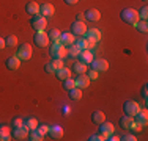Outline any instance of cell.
Here are the masks:
<instances>
[{
  "label": "cell",
  "instance_id": "6da1fadb",
  "mask_svg": "<svg viewBox=\"0 0 148 141\" xmlns=\"http://www.w3.org/2000/svg\"><path fill=\"white\" fill-rule=\"evenodd\" d=\"M49 54H51L52 60L54 58H65V56H68V49H66L60 41H54L51 44V50H49Z\"/></svg>",
  "mask_w": 148,
  "mask_h": 141
},
{
  "label": "cell",
  "instance_id": "7a4b0ae2",
  "mask_svg": "<svg viewBox=\"0 0 148 141\" xmlns=\"http://www.w3.org/2000/svg\"><path fill=\"white\" fill-rule=\"evenodd\" d=\"M120 17H121L123 22L129 24V25H134V24L139 20V13H137V9H134V8H125L121 13H120Z\"/></svg>",
  "mask_w": 148,
  "mask_h": 141
},
{
  "label": "cell",
  "instance_id": "3957f363",
  "mask_svg": "<svg viewBox=\"0 0 148 141\" xmlns=\"http://www.w3.org/2000/svg\"><path fill=\"white\" fill-rule=\"evenodd\" d=\"M46 25H47V20H46L44 16H41V14H35V16H32L30 27L33 28L35 31H44Z\"/></svg>",
  "mask_w": 148,
  "mask_h": 141
},
{
  "label": "cell",
  "instance_id": "277c9868",
  "mask_svg": "<svg viewBox=\"0 0 148 141\" xmlns=\"http://www.w3.org/2000/svg\"><path fill=\"white\" fill-rule=\"evenodd\" d=\"M16 56L21 60V61H27V60L32 58V45L24 42V44H19L16 50Z\"/></svg>",
  "mask_w": 148,
  "mask_h": 141
},
{
  "label": "cell",
  "instance_id": "5b68a950",
  "mask_svg": "<svg viewBox=\"0 0 148 141\" xmlns=\"http://www.w3.org/2000/svg\"><path fill=\"white\" fill-rule=\"evenodd\" d=\"M123 111H125V115L134 118V116L140 111V105L137 104L136 100H126L125 104H123Z\"/></svg>",
  "mask_w": 148,
  "mask_h": 141
},
{
  "label": "cell",
  "instance_id": "8992f818",
  "mask_svg": "<svg viewBox=\"0 0 148 141\" xmlns=\"http://www.w3.org/2000/svg\"><path fill=\"white\" fill-rule=\"evenodd\" d=\"M27 135H29V129L25 125H19V127H13L11 129V138L13 140H17V141H22V140H27Z\"/></svg>",
  "mask_w": 148,
  "mask_h": 141
},
{
  "label": "cell",
  "instance_id": "52a82bcc",
  "mask_svg": "<svg viewBox=\"0 0 148 141\" xmlns=\"http://www.w3.org/2000/svg\"><path fill=\"white\" fill-rule=\"evenodd\" d=\"M33 44H35V45H38V47H41V49H46V47L49 45L47 33H44V31H35Z\"/></svg>",
  "mask_w": 148,
  "mask_h": 141
},
{
  "label": "cell",
  "instance_id": "ba28073f",
  "mask_svg": "<svg viewBox=\"0 0 148 141\" xmlns=\"http://www.w3.org/2000/svg\"><path fill=\"white\" fill-rule=\"evenodd\" d=\"M87 31V25L84 24V20H74L71 24V33L74 36H84Z\"/></svg>",
  "mask_w": 148,
  "mask_h": 141
},
{
  "label": "cell",
  "instance_id": "9c48e42d",
  "mask_svg": "<svg viewBox=\"0 0 148 141\" xmlns=\"http://www.w3.org/2000/svg\"><path fill=\"white\" fill-rule=\"evenodd\" d=\"M90 68L95 69L96 72H106V70L109 69V63H107V60H104V58H99V60L93 58V61L90 63Z\"/></svg>",
  "mask_w": 148,
  "mask_h": 141
},
{
  "label": "cell",
  "instance_id": "30bf717a",
  "mask_svg": "<svg viewBox=\"0 0 148 141\" xmlns=\"http://www.w3.org/2000/svg\"><path fill=\"white\" fill-rule=\"evenodd\" d=\"M74 39H76V36H74L71 31H63V33H60V38H58V41L62 42L65 47L74 44Z\"/></svg>",
  "mask_w": 148,
  "mask_h": 141
},
{
  "label": "cell",
  "instance_id": "8fae6325",
  "mask_svg": "<svg viewBox=\"0 0 148 141\" xmlns=\"http://www.w3.org/2000/svg\"><path fill=\"white\" fill-rule=\"evenodd\" d=\"M77 61H80V63H84V64H87L88 66L91 61H93V54H91V50H80L79 52V55H77Z\"/></svg>",
  "mask_w": 148,
  "mask_h": 141
},
{
  "label": "cell",
  "instance_id": "7c38bea8",
  "mask_svg": "<svg viewBox=\"0 0 148 141\" xmlns=\"http://www.w3.org/2000/svg\"><path fill=\"white\" fill-rule=\"evenodd\" d=\"M76 86L77 88H80V89H85V88H88L90 86V82L91 80L88 79V75H85V74H79V75L76 77Z\"/></svg>",
  "mask_w": 148,
  "mask_h": 141
},
{
  "label": "cell",
  "instance_id": "4fadbf2b",
  "mask_svg": "<svg viewBox=\"0 0 148 141\" xmlns=\"http://www.w3.org/2000/svg\"><path fill=\"white\" fill-rule=\"evenodd\" d=\"M84 17H85L87 20H90V22H98V20L101 19V13L95 8H90L84 13Z\"/></svg>",
  "mask_w": 148,
  "mask_h": 141
},
{
  "label": "cell",
  "instance_id": "5bb4252c",
  "mask_svg": "<svg viewBox=\"0 0 148 141\" xmlns=\"http://www.w3.org/2000/svg\"><path fill=\"white\" fill-rule=\"evenodd\" d=\"M84 36H85L88 41L98 42V41L101 39V31L98 30V28H87V31H85V35H84Z\"/></svg>",
  "mask_w": 148,
  "mask_h": 141
},
{
  "label": "cell",
  "instance_id": "9a60e30c",
  "mask_svg": "<svg viewBox=\"0 0 148 141\" xmlns=\"http://www.w3.org/2000/svg\"><path fill=\"white\" fill-rule=\"evenodd\" d=\"M55 13V8L54 5H51V3H43V5H40V14L44 17H52Z\"/></svg>",
  "mask_w": 148,
  "mask_h": 141
},
{
  "label": "cell",
  "instance_id": "2e32d148",
  "mask_svg": "<svg viewBox=\"0 0 148 141\" xmlns=\"http://www.w3.org/2000/svg\"><path fill=\"white\" fill-rule=\"evenodd\" d=\"M99 133H101V135H104L106 138H107L109 135H112V133H115L114 132V124H112V122L104 121L103 124H99Z\"/></svg>",
  "mask_w": 148,
  "mask_h": 141
},
{
  "label": "cell",
  "instance_id": "e0dca14e",
  "mask_svg": "<svg viewBox=\"0 0 148 141\" xmlns=\"http://www.w3.org/2000/svg\"><path fill=\"white\" fill-rule=\"evenodd\" d=\"M134 121H136L137 124H140L142 127L147 125L148 124V113H147V110H142V108H140V111L134 116Z\"/></svg>",
  "mask_w": 148,
  "mask_h": 141
},
{
  "label": "cell",
  "instance_id": "ac0fdd59",
  "mask_svg": "<svg viewBox=\"0 0 148 141\" xmlns=\"http://www.w3.org/2000/svg\"><path fill=\"white\" fill-rule=\"evenodd\" d=\"M5 66H6V69H10V70H16V69H19V66H21V60L17 58V56H10L8 60L5 61Z\"/></svg>",
  "mask_w": 148,
  "mask_h": 141
},
{
  "label": "cell",
  "instance_id": "d6986e66",
  "mask_svg": "<svg viewBox=\"0 0 148 141\" xmlns=\"http://www.w3.org/2000/svg\"><path fill=\"white\" fill-rule=\"evenodd\" d=\"M54 74H55V77H57L60 82H62V80H66V79L71 77V69H68V68L63 66V68H60V69H55Z\"/></svg>",
  "mask_w": 148,
  "mask_h": 141
},
{
  "label": "cell",
  "instance_id": "ffe728a7",
  "mask_svg": "<svg viewBox=\"0 0 148 141\" xmlns=\"http://www.w3.org/2000/svg\"><path fill=\"white\" fill-rule=\"evenodd\" d=\"M118 124H120V127H121V129L129 130V129H131V125L134 124V118H132V116L125 115V116H121V118H120Z\"/></svg>",
  "mask_w": 148,
  "mask_h": 141
},
{
  "label": "cell",
  "instance_id": "44dd1931",
  "mask_svg": "<svg viewBox=\"0 0 148 141\" xmlns=\"http://www.w3.org/2000/svg\"><path fill=\"white\" fill-rule=\"evenodd\" d=\"M49 135L52 140H60L63 136V129L60 125H51L49 127Z\"/></svg>",
  "mask_w": 148,
  "mask_h": 141
},
{
  "label": "cell",
  "instance_id": "7402d4cb",
  "mask_svg": "<svg viewBox=\"0 0 148 141\" xmlns=\"http://www.w3.org/2000/svg\"><path fill=\"white\" fill-rule=\"evenodd\" d=\"M25 13H29L30 16H35V14H40V5H38L36 2H33V0L27 2V5H25Z\"/></svg>",
  "mask_w": 148,
  "mask_h": 141
},
{
  "label": "cell",
  "instance_id": "603a6c76",
  "mask_svg": "<svg viewBox=\"0 0 148 141\" xmlns=\"http://www.w3.org/2000/svg\"><path fill=\"white\" fill-rule=\"evenodd\" d=\"M104 121H106V115H104L103 111L96 110V111L91 113V122H93V124L99 125V124H103Z\"/></svg>",
  "mask_w": 148,
  "mask_h": 141
},
{
  "label": "cell",
  "instance_id": "cb8c5ba5",
  "mask_svg": "<svg viewBox=\"0 0 148 141\" xmlns=\"http://www.w3.org/2000/svg\"><path fill=\"white\" fill-rule=\"evenodd\" d=\"M11 140V127L0 125V141H10Z\"/></svg>",
  "mask_w": 148,
  "mask_h": 141
},
{
  "label": "cell",
  "instance_id": "d4e9b609",
  "mask_svg": "<svg viewBox=\"0 0 148 141\" xmlns=\"http://www.w3.org/2000/svg\"><path fill=\"white\" fill-rule=\"evenodd\" d=\"M27 140H29V141H41V140H44V135L38 129H33V130H29Z\"/></svg>",
  "mask_w": 148,
  "mask_h": 141
},
{
  "label": "cell",
  "instance_id": "484cf974",
  "mask_svg": "<svg viewBox=\"0 0 148 141\" xmlns=\"http://www.w3.org/2000/svg\"><path fill=\"white\" fill-rule=\"evenodd\" d=\"M68 94H69V99H71V100H80V99H82V89L77 88V86L71 88V89L68 91Z\"/></svg>",
  "mask_w": 148,
  "mask_h": 141
},
{
  "label": "cell",
  "instance_id": "4316f807",
  "mask_svg": "<svg viewBox=\"0 0 148 141\" xmlns=\"http://www.w3.org/2000/svg\"><path fill=\"white\" fill-rule=\"evenodd\" d=\"M24 125H25L29 130H33V129L38 127V119L33 118V116H29V118H25V121H24Z\"/></svg>",
  "mask_w": 148,
  "mask_h": 141
},
{
  "label": "cell",
  "instance_id": "83f0119b",
  "mask_svg": "<svg viewBox=\"0 0 148 141\" xmlns=\"http://www.w3.org/2000/svg\"><path fill=\"white\" fill-rule=\"evenodd\" d=\"M74 44H76L80 50H87V49H88V39H87V38H76V39H74Z\"/></svg>",
  "mask_w": 148,
  "mask_h": 141
},
{
  "label": "cell",
  "instance_id": "f1b7e54d",
  "mask_svg": "<svg viewBox=\"0 0 148 141\" xmlns=\"http://www.w3.org/2000/svg\"><path fill=\"white\" fill-rule=\"evenodd\" d=\"M134 27H136V30L137 31H140V33H147L148 31V22L147 20H137L136 24H134Z\"/></svg>",
  "mask_w": 148,
  "mask_h": 141
},
{
  "label": "cell",
  "instance_id": "f546056e",
  "mask_svg": "<svg viewBox=\"0 0 148 141\" xmlns=\"http://www.w3.org/2000/svg\"><path fill=\"white\" fill-rule=\"evenodd\" d=\"M73 70L77 74V75H79V74H85L87 72V64L77 61V63H74V64H73Z\"/></svg>",
  "mask_w": 148,
  "mask_h": 141
},
{
  "label": "cell",
  "instance_id": "4dcf8cb0",
  "mask_svg": "<svg viewBox=\"0 0 148 141\" xmlns=\"http://www.w3.org/2000/svg\"><path fill=\"white\" fill-rule=\"evenodd\" d=\"M74 86H76V82H74L71 77H69V79H66V80H62V88H63L65 91H69V89H71V88H74Z\"/></svg>",
  "mask_w": 148,
  "mask_h": 141
},
{
  "label": "cell",
  "instance_id": "1f68e13d",
  "mask_svg": "<svg viewBox=\"0 0 148 141\" xmlns=\"http://www.w3.org/2000/svg\"><path fill=\"white\" fill-rule=\"evenodd\" d=\"M68 56H71V58H76L77 55H79V52H80V49L77 47L76 44H71V45H68Z\"/></svg>",
  "mask_w": 148,
  "mask_h": 141
},
{
  "label": "cell",
  "instance_id": "d6a6232c",
  "mask_svg": "<svg viewBox=\"0 0 148 141\" xmlns=\"http://www.w3.org/2000/svg\"><path fill=\"white\" fill-rule=\"evenodd\" d=\"M47 38H49V41H58V38H60V31L57 30V28H51V31L47 33Z\"/></svg>",
  "mask_w": 148,
  "mask_h": 141
},
{
  "label": "cell",
  "instance_id": "836d02e7",
  "mask_svg": "<svg viewBox=\"0 0 148 141\" xmlns=\"http://www.w3.org/2000/svg\"><path fill=\"white\" fill-rule=\"evenodd\" d=\"M16 44H17V38L14 36V35L5 38V45H8V47H14Z\"/></svg>",
  "mask_w": 148,
  "mask_h": 141
},
{
  "label": "cell",
  "instance_id": "e575fe53",
  "mask_svg": "<svg viewBox=\"0 0 148 141\" xmlns=\"http://www.w3.org/2000/svg\"><path fill=\"white\" fill-rule=\"evenodd\" d=\"M137 13H139V19H142V20H147L148 19V8H147V5L142 6V8H140Z\"/></svg>",
  "mask_w": 148,
  "mask_h": 141
},
{
  "label": "cell",
  "instance_id": "d590c367",
  "mask_svg": "<svg viewBox=\"0 0 148 141\" xmlns=\"http://www.w3.org/2000/svg\"><path fill=\"white\" fill-rule=\"evenodd\" d=\"M52 64H54L55 69H60V68L65 66V63H63V58H54L52 60Z\"/></svg>",
  "mask_w": 148,
  "mask_h": 141
},
{
  "label": "cell",
  "instance_id": "8d00e7d4",
  "mask_svg": "<svg viewBox=\"0 0 148 141\" xmlns=\"http://www.w3.org/2000/svg\"><path fill=\"white\" fill-rule=\"evenodd\" d=\"M44 72L46 74H54L55 72V68H54V64H52V61H49L44 64Z\"/></svg>",
  "mask_w": 148,
  "mask_h": 141
},
{
  "label": "cell",
  "instance_id": "74e56055",
  "mask_svg": "<svg viewBox=\"0 0 148 141\" xmlns=\"http://www.w3.org/2000/svg\"><path fill=\"white\" fill-rule=\"evenodd\" d=\"M22 124H24V121L21 118H13L11 122H10V127L13 129V127H19V125H22Z\"/></svg>",
  "mask_w": 148,
  "mask_h": 141
},
{
  "label": "cell",
  "instance_id": "f35d334b",
  "mask_svg": "<svg viewBox=\"0 0 148 141\" xmlns=\"http://www.w3.org/2000/svg\"><path fill=\"white\" fill-rule=\"evenodd\" d=\"M140 96H142L143 100H148V85L145 83L142 86V89H140Z\"/></svg>",
  "mask_w": 148,
  "mask_h": 141
},
{
  "label": "cell",
  "instance_id": "ab89813d",
  "mask_svg": "<svg viewBox=\"0 0 148 141\" xmlns=\"http://www.w3.org/2000/svg\"><path fill=\"white\" fill-rule=\"evenodd\" d=\"M38 130H40L43 135H47L49 133V125H46V124H38V127H36Z\"/></svg>",
  "mask_w": 148,
  "mask_h": 141
},
{
  "label": "cell",
  "instance_id": "60d3db41",
  "mask_svg": "<svg viewBox=\"0 0 148 141\" xmlns=\"http://www.w3.org/2000/svg\"><path fill=\"white\" fill-rule=\"evenodd\" d=\"M88 140H90V141H104V140H106V136H104V135H101V133H96V135H91Z\"/></svg>",
  "mask_w": 148,
  "mask_h": 141
},
{
  "label": "cell",
  "instance_id": "b9f144b4",
  "mask_svg": "<svg viewBox=\"0 0 148 141\" xmlns=\"http://www.w3.org/2000/svg\"><path fill=\"white\" fill-rule=\"evenodd\" d=\"M98 75H99V72H96L95 69L90 68V70H88V79H90V80H96Z\"/></svg>",
  "mask_w": 148,
  "mask_h": 141
},
{
  "label": "cell",
  "instance_id": "7bdbcfd3",
  "mask_svg": "<svg viewBox=\"0 0 148 141\" xmlns=\"http://www.w3.org/2000/svg\"><path fill=\"white\" fill-rule=\"evenodd\" d=\"M120 140H123V141H136L137 138L132 135V133H128V135H125V136H120Z\"/></svg>",
  "mask_w": 148,
  "mask_h": 141
},
{
  "label": "cell",
  "instance_id": "ee69618b",
  "mask_svg": "<svg viewBox=\"0 0 148 141\" xmlns=\"http://www.w3.org/2000/svg\"><path fill=\"white\" fill-rule=\"evenodd\" d=\"M131 130H134V132H140V130H142V125H140V124H137V122L134 121V124L131 125Z\"/></svg>",
  "mask_w": 148,
  "mask_h": 141
},
{
  "label": "cell",
  "instance_id": "f6af8a7d",
  "mask_svg": "<svg viewBox=\"0 0 148 141\" xmlns=\"http://www.w3.org/2000/svg\"><path fill=\"white\" fill-rule=\"evenodd\" d=\"M63 2H65L66 5H76V3L79 2V0H63Z\"/></svg>",
  "mask_w": 148,
  "mask_h": 141
},
{
  "label": "cell",
  "instance_id": "bcb514c9",
  "mask_svg": "<svg viewBox=\"0 0 148 141\" xmlns=\"http://www.w3.org/2000/svg\"><path fill=\"white\" fill-rule=\"evenodd\" d=\"M3 47H5V39H3V38H0V50H2Z\"/></svg>",
  "mask_w": 148,
  "mask_h": 141
},
{
  "label": "cell",
  "instance_id": "7dc6e473",
  "mask_svg": "<svg viewBox=\"0 0 148 141\" xmlns=\"http://www.w3.org/2000/svg\"><path fill=\"white\" fill-rule=\"evenodd\" d=\"M85 19V17H84V14H79V16H77V20H84Z\"/></svg>",
  "mask_w": 148,
  "mask_h": 141
},
{
  "label": "cell",
  "instance_id": "c3c4849f",
  "mask_svg": "<svg viewBox=\"0 0 148 141\" xmlns=\"http://www.w3.org/2000/svg\"><path fill=\"white\" fill-rule=\"evenodd\" d=\"M143 2H145V0H143Z\"/></svg>",
  "mask_w": 148,
  "mask_h": 141
}]
</instances>
